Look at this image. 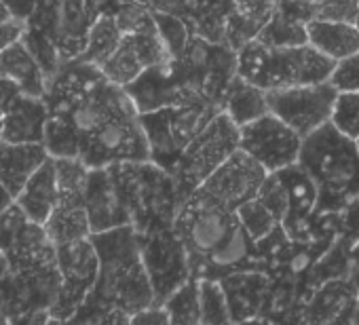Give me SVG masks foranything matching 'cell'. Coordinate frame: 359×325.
<instances>
[{"label":"cell","mask_w":359,"mask_h":325,"mask_svg":"<svg viewBox=\"0 0 359 325\" xmlns=\"http://www.w3.org/2000/svg\"><path fill=\"white\" fill-rule=\"evenodd\" d=\"M222 110L239 125H248L264 114L271 112L269 108V99H266V91L256 87L254 83L241 78L237 74V78L233 81V85L226 91V97L222 102Z\"/></svg>","instance_id":"cell-29"},{"label":"cell","mask_w":359,"mask_h":325,"mask_svg":"<svg viewBox=\"0 0 359 325\" xmlns=\"http://www.w3.org/2000/svg\"><path fill=\"white\" fill-rule=\"evenodd\" d=\"M357 146H359V139H357Z\"/></svg>","instance_id":"cell-56"},{"label":"cell","mask_w":359,"mask_h":325,"mask_svg":"<svg viewBox=\"0 0 359 325\" xmlns=\"http://www.w3.org/2000/svg\"><path fill=\"white\" fill-rule=\"evenodd\" d=\"M167 60H171V55L154 26L150 30L123 34L118 49L102 64L100 70L110 83L118 87H127L146 68L163 64Z\"/></svg>","instance_id":"cell-17"},{"label":"cell","mask_w":359,"mask_h":325,"mask_svg":"<svg viewBox=\"0 0 359 325\" xmlns=\"http://www.w3.org/2000/svg\"><path fill=\"white\" fill-rule=\"evenodd\" d=\"M62 285L57 247L45 256L9 268L0 277V314L7 323L30 310H51Z\"/></svg>","instance_id":"cell-9"},{"label":"cell","mask_w":359,"mask_h":325,"mask_svg":"<svg viewBox=\"0 0 359 325\" xmlns=\"http://www.w3.org/2000/svg\"><path fill=\"white\" fill-rule=\"evenodd\" d=\"M220 283L226 293L233 323L260 321V314L269 296V287H271V277L264 270H258V268L235 270V272L224 275Z\"/></svg>","instance_id":"cell-22"},{"label":"cell","mask_w":359,"mask_h":325,"mask_svg":"<svg viewBox=\"0 0 359 325\" xmlns=\"http://www.w3.org/2000/svg\"><path fill=\"white\" fill-rule=\"evenodd\" d=\"M137 241L154 291V304H163L177 287L193 279L189 249L173 226L137 233Z\"/></svg>","instance_id":"cell-11"},{"label":"cell","mask_w":359,"mask_h":325,"mask_svg":"<svg viewBox=\"0 0 359 325\" xmlns=\"http://www.w3.org/2000/svg\"><path fill=\"white\" fill-rule=\"evenodd\" d=\"M121 41H123V30H121L116 18L114 15H102L91 24L87 47L79 60L102 68V64L118 49Z\"/></svg>","instance_id":"cell-31"},{"label":"cell","mask_w":359,"mask_h":325,"mask_svg":"<svg viewBox=\"0 0 359 325\" xmlns=\"http://www.w3.org/2000/svg\"><path fill=\"white\" fill-rule=\"evenodd\" d=\"M57 264L62 285L51 306V323H68L95 287L100 275V256L91 237L57 245Z\"/></svg>","instance_id":"cell-12"},{"label":"cell","mask_w":359,"mask_h":325,"mask_svg":"<svg viewBox=\"0 0 359 325\" xmlns=\"http://www.w3.org/2000/svg\"><path fill=\"white\" fill-rule=\"evenodd\" d=\"M123 89L127 91V95L131 97L140 114L152 112L165 106L203 102L189 89V85L180 76L171 60L146 68L135 81H131Z\"/></svg>","instance_id":"cell-18"},{"label":"cell","mask_w":359,"mask_h":325,"mask_svg":"<svg viewBox=\"0 0 359 325\" xmlns=\"http://www.w3.org/2000/svg\"><path fill=\"white\" fill-rule=\"evenodd\" d=\"M0 323H7V321H5V317H3V314H0Z\"/></svg>","instance_id":"cell-55"},{"label":"cell","mask_w":359,"mask_h":325,"mask_svg":"<svg viewBox=\"0 0 359 325\" xmlns=\"http://www.w3.org/2000/svg\"><path fill=\"white\" fill-rule=\"evenodd\" d=\"M258 41H262L269 47H298V45H306L309 43L306 24H302L298 20H292L283 11L275 9V13L266 22V26L260 30Z\"/></svg>","instance_id":"cell-33"},{"label":"cell","mask_w":359,"mask_h":325,"mask_svg":"<svg viewBox=\"0 0 359 325\" xmlns=\"http://www.w3.org/2000/svg\"><path fill=\"white\" fill-rule=\"evenodd\" d=\"M15 199H13V195L5 188V184L3 182H0V214H3L11 203H13Z\"/></svg>","instance_id":"cell-49"},{"label":"cell","mask_w":359,"mask_h":325,"mask_svg":"<svg viewBox=\"0 0 359 325\" xmlns=\"http://www.w3.org/2000/svg\"><path fill=\"white\" fill-rule=\"evenodd\" d=\"M123 5L125 0H85L87 13L93 22L102 15H116Z\"/></svg>","instance_id":"cell-43"},{"label":"cell","mask_w":359,"mask_h":325,"mask_svg":"<svg viewBox=\"0 0 359 325\" xmlns=\"http://www.w3.org/2000/svg\"><path fill=\"white\" fill-rule=\"evenodd\" d=\"M49 150L43 141H5L0 139V182L13 195L24 191L32 174L49 158Z\"/></svg>","instance_id":"cell-23"},{"label":"cell","mask_w":359,"mask_h":325,"mask_svg":"<svg viewBox=\"0 0 359 325\" xmlns=\"http://www.w3.org/2000/svg\"><path fill=\"white\" fill-rule=\"evenodd\" d=\"M309 45H313L323 55L334 62L359 53V30L351 22H336L315 18L306 24Z\"/></svg>","instance_id":"cell-28"},{"label":"cell","mask_w":359,"mask_h":325,"mask_svg":"<svg viewBox=\"0 0 359 325\" xmlns=\"http://www.w3.org/2000/svg\"><path fill=\"white\" fill-rule=\"evenodd\" d=\"M171 62L199 99L220 108L229 87L239 74V53L231 45L210 43L195 34L189 47L177 57H171Z\"/></svg>","instance_id":"cell-10"},{"label":"cell","mask_w":359,"mask_h":325,"mask_svg":"<svg viewBox=\"0 0 359 325\" xmlns=\"http://www.w3.org/2000/svg\"><path fill=\"white\" fill-rule=\"evenodd\" d=\"M256 199L262 201V203L273 212V216H275L279 222H281V220L287 216V212H290V197H287V191L283 188V184H281V180H279V176H277L275 172L266 176V180L262 182V186H260Z\"/></svg>","instance_id":"cell-39"},{"label":"cell","mask_w":359,"mask_h":325,"mask_svg":"<svg viewBox=\"0 0 359 325\" xmlns=\"http://www.w3.org/2000/svg\"><path fill=\"white\" fill-rule=\"evenodd\" d=\"M108 170L137 233L173 226L182 201L167 170L154 160H121L108 165Z\"/></svg>","instance_id":"cell-4"},{"label":"cell","mask_w":359,"mask_h":325,"mask_svg":"<svg viewBox=\"0 0 359 325\" xmlns=\"http://www.w3.org/2000/svg\"><path fill=\"white\" fill-rule=\"evenodd\" d=\"M79 158H83L89 170L108 167L121 160H150L148 137L142 129L140 112L127 91L93 135L81 144Z\"/></svg>","instance_id":"cell-7"},{"label":"cell","mask_w":359,"mask_h":325,"mask_svg":"<svg viewBox=\"0 0 359 325\" xmlns=\"http://www.w3.org/2000/svg\"><path fill=\"white\" fill-rule=\"evenodd\" d=\"M239 129V148L252 154L269 174L298 162L304 137L277 114L269 112Z\"/></svg>","instance_id":"cell-15"},{"label":"cell","mask_w":359,"mask_h":325,"mask_svg":"<svg viewBox=\"0 0 359 325\" xmlns=\"http://www.w3.org/2000/svg\"><path fill=\"white\" fill-rule=\"evenodd\" d=\"M237 53L239 76L264 91L325 83L336 66L332 57L323 55L309 43L298 47H269L254 39Z\"/></svg>","instance_id":"cell-5"},{"label":"cell","mask_w":359,"mask_h":325,"mask_svg":"<svg viewBox=\"0 0 359 325\" xmlns=\"http://www.w3.org/2000/svg\"><path fill=\"white\" fill-rule=\"evenodd\" d=\"M47 104L43 97L20 93L5 110L3 139L5 141H43L47 131Z\"/></svg>","instance_id":"cell-24"},{"label":"cell","mask_w":359,"mask_h":325,"mask_svg":"<svg viewBox=\"0 0 359 325\" xmlns=\"http://www.w3.org/2000/svg\"><path fill=\"white\" fill-rule=\"evenodd\" d=\"M91 24L85 0H41L26 22V26L41 30L55 43L64 62L83 55Z\"/></svg>","instance_id":"cell-14"},{"label":"cell","mask_w":359,"mask_h":325,"mask_svg":"<svg viewBox=\"0 0 359 325\" xmlns=\"http://www.w3.org/2000/svg\"><path fill=\"white\" fill-rule=\"evenodd\" d=\"M359 287L351 277L323 281L302 306L298 323H351Z\"/></svg>","instance_id":"cell-21"},{"label":"cell","mask_w":359,"mask_h":325,"mask_svg":"<svg viewBox=\"0 0 359 325\" xmlns=\"http://www.w3.org/2000/svg\"><path fill=\"white\" fill-rule=\"evenodd\" d=\"M330 83L334 85V89L338 93H346V91H359V53H353L344 60H338Z\"/></svg>","instance_id":"cell-40"},{"label":"cell","mask_w":359,"mask_h":325,"mask_svg":"<svg viewBox=\"0 0 359 325\" xmlns=\"http://www.w3.org/2000/svg\"><path fill=\"white\" fill-rule=\"evenodd\" d=\"M51 310H30L15 319V323H51Z\"/></svg>","instance_id":"cell-47"},{"label":"cell","mask_w":359,"mask_h":325,"mask_svg":"<svg viewBox=\"0 0 359 325\" xmlns=\"http://www.w3.org/2000/svg\"><path fill=\"white\" fill-rule=\"evenodd\" d=\"M20 93H22V89H20L15 83H11V81H7V78L0 76V110H7V106H9Z\"/></svg>","instance_id":"cell-46"},{"label":"cell","mask_w":359,"mask_h":325,"mask_svg":"<svg viewBox=\"0 0 359 325\" xmlns=\"http://www.w3.org/2000/svg\"><path fill=\"white\" fill-rule=\"evenodd\" d=\"M22 41L26 43V47L30 49V53L34 55V60H36L39 66L43 68L47 81L53 78V76L57 74V70L64 66V57H62L60 49L55 47V43H53L49 36H45L41 30L30 28V26L24 28Z\"/></svg>","instance_id":"cell-35"},{"label":"cell","mask_w":359,"mask_h":325,"mask_svg":"<svg viewBox=\"0 0 359 325\" xmlns=\"http://www.w3.org/2000/svg\"><path fill=\"white\" fill-rule=\"evenodd\" d=\"M57 199H60V186H57L55 156H49L26 182L24 191L15 197V203L28 214V218L45 226L53 207L57 205Z\"/></svg>","instance_id":"cell-26"},{"label":"cell","mask_w":359,"mask_h":325,"mask_svg":"<svg viewBox=\"0 0 359 325\" xmlns=\"http://www.w3.org/2000/svg\"><path fill=\"white\" fill-rule=\"evenodd\" d=\"M239 125L224 110H220L208 123V127L184 148L171 174L180 201L184 203L235 150H239Z\"/></svg>","instance_id":"cell-8"},{"label":"cell","mask_w":359,"mask_h":325,"mask_svg":"<svg viewBox=\"0 0 359 325\" xmlns=\"http://www.w3.org/2000/svg\"><path fill=\"white\" fill-rule=\"evenodd\" d=\"M199 296H201V323H214V325L233 323L226 293L220 279H199Z\"/></svg>","instance_id":"cell-34"},{"label":"cell","mask_w":359,"mask_h":325,"mask_svg":"<svg viewBox=\"0 0 359 325\" xmlns=\"http://www.w3.org/2000/svg\"><path fill=\"white\" fill-rule=\"evenodd\" d=\"M165 310L169 312V321L177 325H197L201 323V296H199V279H189L182 287H177L165 302Z\"/></svg>","instance_id":"cell-32"},{"label":"cell","mask_w":359,"mask_h":325,"mask_svg":"<svg viewBox=\"0 0 359 325\" xmlns=\"http://www.w3.org/2000/svg\"><path fill=\"white\" fill-rule=\"evenodd\" d=\"M53 247L57 245L49 239L47 228L28 218L15 201L0 214V249L9 260V268L32 262Z\"/></svg>","instance_id":"cell-19"},{"label":"cell","mask_w":359,"mask_h":325,"mask_svg":"<svg viewBox=\"0 0 359 325\" xmlns=\"http://www.w3.org/2000/svg\"><path fill=\"white\" fill-rule=\"evenodd\" d=\"M353 24L357 26V30H359V3H357V11H355V20H353Z\"/></svg>","instance_id":"cell-54"},{"label":"cell","mask_w":359,"mask_h":325,"mask_svg":"<svg viewBox=\"0 0 359 325\" xmlns=\"http://www.w3.org/2000/svg\"><path fill=\"white\" fill-rule=\"evenodd\" d=\"M287 191L290 197V212L287 216H311L317 212L319 203V188L311 174L300 165V162H292V165L275 172Z\"/></svg>","instance_id":"cell-30"},{"label":"cell","mask_w":359,"mask_h":325,"mask_svg":"<svg viewBox=\"0 0 359 325\" xmlns=\"http://www.w3.org/2000/svg\"><path fill=\"white\" fill-rule=\"evenodd\" d=\"M237 216L243 224V228L250 233V237L258 243L260 239H264L266 235H271L281 222L273 216V212L258 199H252L248 203H243L237 209Z\"/></svg>","instance_id":"cell-37"},{"label":"cell","mask_w":359,"mask_h":325,"mask_svg":"<svg viewBox=\"0 0 359 325\" xmlns=\"http://www.w3.org/2000/svg\"><path fill=\"white\" fill-rule=\"evenodd\" d=\"M330 123L351 139H359V91L338 93Z\"/></svg>","instance_id":"cell-38"},{"label":"cell","mask_w":359,"mask_h":325,"mask_svg":"<svg viewBox=\"0 0 359 325\" xmlns=\"http://www.w3.org/2000/svg\"><path fill=\"white\" fill-rule=\"evenodd\" d=\"M3 3L7 5V9L11 11L13 20L18 22H28L30 15L34 13V9L39 7L41 0H3Z\"/></svg>","instance_id":"cell-45"},{"label":"cell","mask_w":359,"mask_h":325,"mask_svg":"<svg viewBox=\"0 0 359 325\" xmlns=\"http://www.w3.org/2000/svg\"><path fill=\"white\" fill-rule=\"evenodd\" d=\"M0 76L15 83L26 95H34V97L45 95L47 76L22 39L0 53Z\"/></svg>","instance_id":"cell-27"},{"label":"cell","mask_w":359,"mask_h":325,"mask_svg":"<svg viewBox=\"0 0 359 325\" xmlns=\"http://www.w3.org/2000/svg\"><path fill=\"white\" fill-rule=\"evenodd\" d=\"M300 165L319 188L317 212H340L359 195V146L325 123L302 139Z\"/></svg>","instance_id":"cell-3"},{"label":"cell","mask_w":359,"mask_h":325,"mask_svg":"<svg viewBox=\"0 0 359 325\" xmlns=\"http://www.w3.org/2000/svg\"><path fill=\"white\" fill-rule=\"evenodd\" d=\"M47 235L55 245L72 243L91 237L89 214L85 205V191H62L57 205L45 222Z\"/></svg>","instance_id":"cell-25"},{"label":"cell","mask_w":359,"mask_h":325,"mask_svg":"<svg viewBox=\"0 0 359 325\" xmlns=\"http://www.w3.org/2000/svg\"><path fill=\"white\" fill-rule=\"evenodd\" d=\"M353 281H355V285L359 287V243H355L353 247H351V275H348Z\"/></svg>","instance_id":"cell-48"},{"label":"cell","mask_w":359,"mask_h":325,"mask_svg":"<svg viewBox=\"0 0 359 325\" xmlns=\"http://www.w3.org/2000/svg\"><path fill=\"white\" fill-rule=\"evenodd\" d=\"M220 110V106L210 102H191L140 114V123L150 146V160L173 174L184 148Z\"/></svg>","instance_id":"cell-6"},{"label":"cell","mask_w":359,"mask_h":325,"mask_svg":"<svg viewBox=\"0 0 359 325\" xmlns=\"http://www.w3.org/2000/svg\"><path fill=\"white\" fill-rule=\"evenodd\" d=\"M154 24L171 57H177L189 47L193 32L182 18H177L173 13H165V11H154Z\"/></svg>","instance_id":"cell-36"},{"label":"cell","mask_w":359,"mask_h":325,"mask_svg":"<svg viewBox=\"0 0 359 325\" xmlns=\"http://www.w3.org/2000/svg\"><path fill=\"white\" fill-rule=\"evenodd\" d=\"M7 270H9V260H7L5 251L0 249V277H3V275H5Z\"/></svg>","instance_id":"cell-51"},{"label":"cell","mask_w":359,"mask_h":325,"mask_svg":"<svg viewBox=\"0 0 359 325\" xmlns=\"http://www.w3.org/2000/svg\"><path fill=\"white\" fill-rule=\"evenodd\" d=\"M85 205L89 214L91 235L131 224L129 212L121 199V193L108 167L89 170V180L85 188Z\"/></svg>","instance_id":"cell-20"},{"label":"cell","mask_w":359,"mask_h":325,"mask_svg":"<svg viewBox=\"0 0 359 325\" xmlns=\"http://www.w3.org/2000/svg\"><path fill=\"white\" fill-rule=\"evenodd\" d=\"M351 323H359V298H357V304H355V310H353Z\"/></svg>","instance_id":"cell-52"},{"label":"cell","mask_w":359,"mask_h":325,"mask_svg":"<svg viewBox=\"0 0 359 325\" xmlns=\"http://www.w3.org/2000/svg\"><path fill=\"white\" fill-rule=\"evenodd\" d=\"M338 220H340V239L346 241L351 247L355 243H359V195L355 199H351L340 212H338Z\"/></svg>","instance_id":"cell-41"},{"label":"cell","mask_w":359,"mask_h":325,"mask_svg":"<svg viewBox=\"0 0 359 325\" xmlns=\"http://www.w3.org/2000/svg\"><path fill=\"white\" fill-rule=\"evenodd\" d=\"M13 20V15H11V11L7 9V5L0 0V22H11Z\"/></svg>","instance_id":"cell-50"},{"label":"cell","mask_w":359,"mask_h":325,"mask_svg":"<svg viewBox=\"0 0 359 325\" xmlns=\"http://www.w3.org/2000/svg\"><path fill=\"white\" fill-rule=\"evenodd\" d=\"M131 323H148V325H165L169 321V312L165 310L163 304H150L148 308L135 312L131 317Z\"/></svg>","instance_id":"cell-42"},{"label":"cell","mask_w":359,"mask_h":325,"mask_svg":"<svg viewBox=\"0 0 359 325\" xmlns=\"http://www.w3.org/2000/svg\"><path fill=\"white\" fill-rule=\"evenodd\" d=\"M26 24L11 20V22H0V53H3L9 45H13L15 41L22 39Z\"/></svg>","instance_id":"cell-44"},{"label":"cell","mask_w":359,"mask_h":325,"mask_svg":"<svg viewBox=\"0 0 359 325\" xmlns=\"http://www.w3.org/2000/svg\"><path fill=\"white\" fill-rule=\"evenodd\" d=\"M173 228L184 241L195 279H222L229 272L258 268V247L237 212L195 191L180 205Z\"/></svg>","instance_id":"cell-2"},{"label":"cell","mask_w":359,"mask_h":325,"mask_svg":"<svg viewBox=\"0 0 359 325\" xmlns=\"http://www.w3.org/2000/svg\"><path fill=\"white\" fill-rule=\"evenodd\" d=\"M3 118H5V110H0V139H3Z\"/></svg>","instance_id":"cell-53"},{"label":"cell","mask_w":359,"mask_h":325,"mask_svg":"<svg viewBox=\"0 0 359 325\" xmlns=\"http://www.w3.org/2000/svg\"><path fill=\"white\" fill-rule=\"evenodd\" d=\"M269 172L245 150H235L222 165L197 188L208 199L237 212L243 203L258 197Z\"/></svg>","instance_id":"cell-16"},{"label":"cell","mask_w":359,"mask_h":325,"mask_svg":"<svg viewBox=\"0 0 359 325\" xmlns=\"http://www.w3.org/2000/svg\"><path fill=\"white\" fill-rule=\"evenodd\" d=\"M100 256L95 287L68 323H131V317L154 304V291L142 260L137 230L131 224L93 233Z\"/></svg>","instance_id":"cell-1"},{"label":"cell","mask_w":359,"mask_h":325,"mask_svg":"<svg viewBox=\"0 0 359 325\" xmlns=\"http://www.w3.org/2000/svg\"><path fill=\"white\" fill-rule=\"evenodd\" d=\"M338 91L330 81L317 85H296L269 89L266 99L273 114L285 120L302 137L317 131L332 118Z\"/></svg>","instance_id":"cell-13"}]
</instances>
